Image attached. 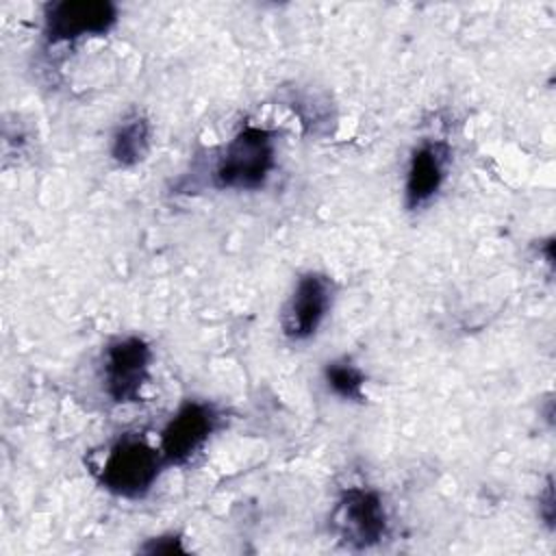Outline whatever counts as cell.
<instances>
[{
    "label": "cell",
    "mask_w": 556,
    "mask_h": 556,
    "mask_svg": "<svg viewBox=\"0 0 556 556\" xmlns=\"http://www.w3.org/2000/svg\"><path fill=\"white\" fill-rule=\"evenodd\" d=\"M276 167V135L261 126H243L222 150L213 178L219 189H261Z\"/></svg>",
    "instance_id": "1"
},
{
    "label": "cell",
    "mask_w": 556,
    "mask_h": 556,
    "mask_svg": "<svg viewBox=\"0 0 556 556\" xmlns=\"http://www.w3.org/2000/svg\"><path fill=\"white\" fill-rule=\"evenodd\" d=\"M163 465L161 450L137 434H124L109 447L98 480L117 497L139 500L152 489Z\"/></svg>",
    "instance_id": "2"
},
{
    "label": "cell",
    "mask_w": 556,
    "mask_h": 556,
    "mask_svg": "<svg viewBox=\"0 0 556 556\" xmlns=\"http://www.w3.org/2000/svg\"><path fill=\"white\" fill-rule=\"evenodd\" d=\"M152 350L141 337H122L106 345L102 361V384L115 404L141 402L150 380Z\"/></svg>",
    "instance_id": "3"
},
{
    "label": "cell",
    "mask_w": 556,
    "mask_h": 556,
    "mask_svg": "<svg viewBox=\"0 0 556 556\" xmlns=\"http://www.w3.org/2000/svg\"><path fill=\"white\" fill-rule=\"evenodd\" d=\"M332 521L339 539L354 549L374 547L389 532V517L380 493L365 486H352L341 493Z\"/></svg>",
    "instance_id": "4"
},
{
    "label": "cell",
    "mask_w": 556,
    "mask_h": 556,
    "mask_svg": "<svg viewBox=\"0 0 556 556\" xmlns=\"http://www.w3.org/2000/svg\"><path fill=\"white\" fill-rule=\"evenodd\" d=\"M115 22L117 7L109 0H59L43 7V37L48 43L100 37L106 35Z\"/></svg>",
    "instance_id": "5"
},
{
    "label": "cell",
    "mask_w": 556,
    "mask_h": 556,
    "mask_svg": "<svg viewBox=\"0 0 556 556\" xmlns=\"http://www.w3.org/2000/svg\"><path fill=\"white\" fill-rule=\"evenodd\" d=\"M217 413L211 404L189 400L167 421L161 432V454L165 465L189 463L217 428Z\"/></svg>",
    "instance_id": "6"
},
{
    "label": "cell",
    "mask_w": 556,
    "mask_h": 556,
    "mask_svg": "<svg viewBox=\"0 0 556 556\" xmlns=\"http://www.w3.org/2000/svg\"><path fill=\"white\" fill-rule=\"evenodd\" d=\"M330 304L332 282L328 276L319 271H308L300 276L280 315L285 337L291 341L311 339L326 319Z\"/></svg>",
    "instance_id": "7"
},
{
    "label": "cell",
    "mask_w": 556,
    "mask_h": 556,
    "mask_svg": "<svg viewBox=\"0 0 556 556\" xmlns=\"http://www.w3.org/2000/svg\"><path fill=\"white\" fill-rule=\"evenodd\" d=\"M447 161L450 148L443 141H424L413 150L404 185L406 208L417 211L439 193L445 180Z\"/></svg>",
    "instance_id": "8"
},
{
    "label": "cell",
    "mask_w": 556,
    "mask_h": 556,
    "mask_svg": "<svg viewBox=\"0 0 556 556\" xmlns=\"http://www.w3.org/2000/svg\"><path fill=\"white\" fill-rule=\"evenodd\" d=\"M150 150V124L143 115L124 117L111 141V156L122 167H132L146 159Z\"/></svg>",
    "instance_id": "9"
},
{
    "label": "cell",
    "mask_w": 556,
    "mask_h": 556,
    "mask_svg": "<svg viewBox=\"0 0 556 556\" xmlns=\"http://www.w3.org/2000/svg\"><path fill=\"white\" fill-rule=\"evenodd\" d=\"M324 376H326L328 387L339 397L350 400V402H363L365 400V393H363L365 374L350 358H339V361L328 363L326 369H324Z\"/></svg>",
    "instance_id": "10"
},
{
    "label": "cell",
    "mask_w": 556,
    "mask_h": 556,
    "mask_svg": "<svg viewBox=\"0 0 556 556\" xmlns=\"http://www.w3.org/2000/svg\"><path fill=\"white\" fill-rule=\"evenodd\" d=\"M141 552L146 554H176V552H185L182 547V539L176 534H165V536H154L150 539Z\"/></svg>",
    "instance_id": "11"
}]
</instances>
